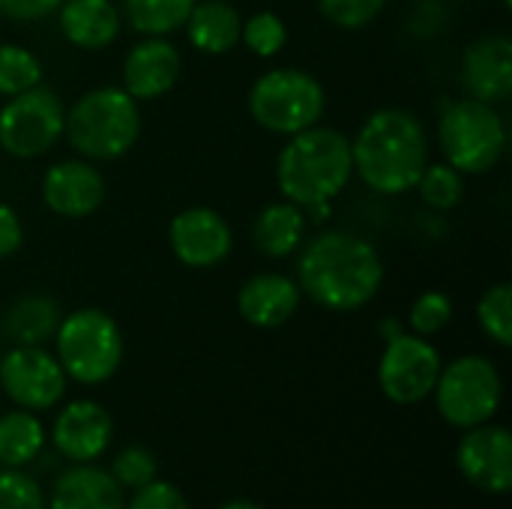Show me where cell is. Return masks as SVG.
Masks as SVG:
<instances>
[{"mask_svg":"<svg viewBox=\"0 0 512 509\" xmlns=\"http://www.w3.org/2000/svg\"><path fill=\"white\" fill-rule=\"evenodd\" d=\"M297 285L327 312H357L378 297L384 285V261L366 237L351 231H321L300 246Z\"/></svg>","mask_w":512,"mask_h":509,"instance_id":"cell-1","label":"cell"},{"mask_svg":"<svg viewBox=\"0 0 512 509\" xmlns=\"http://www.w3.org/2000/svg\"><path fill=\"white\" fill-rule=\"evenodd\" d=\"M354 174L378 195H405L429 165V138L417 114L405 108L372 111L351 138Z\"/></svg>","mask_w":512,"mask_h":509,"instance_id":"cell-2","label":"cell"},{"mask_svg":"<svg viewBox=\"0 0 512 509\" xmlns=\"http://www.w3.org/2000/svg\"><path fill=\"white\" fill-rule=\"evenodd\" d=\"M351 177V138L333 126L315 123L297 135H288L276 159L279 192L285 195V201L303 210L333 201Z\"/></svg>","mask_w":512,"mask_h":509,"instance_id":"cell-3","label":"cell"},{"mask_svg":"<svg viewBox=\"0 0 512 509\" xmlns=\"http://www.w3.org/2000/svg\"><path fill=\"white\" fill-rule=\"evenodd\" d=\"M63 135L81 159L111 162L126 156L141 135V108L123 87L105 84L81 93L63 117Z\"/></svg>","mask_w":512,"mask_h":509,"instance_id":"cell-4","label":"cell"},{"mask_svg":"<svg viewBox=\"0 0 512 509\" xmlns=\"http://www.w3.org/2000/svg\"><path fill=\"white\" fill-rule=\"evenodd\" d=\"M438 141L447 165H453L462 177H477L489 174L501 162L510 132L495 105L468 96L444 105Z\"/></svg>","mask_w":512,"mask_h":509,"instance_id":"cell-5","label":"cell"},{"mask_svg":"<svg viewBox=\"0 0 512 509\" xmlns=\"http://www.w3.org/2000/svg\"><path fill=\"white\" fill-rule=\"evenodd\" d=\"M327 111L324 84L294 66H279L264 75L249 90V114L252 120L273 135H297L315 123H321Z\"/></svg>","mask_w":512,"mask_h":509,"instance_id":"cell-6","label":"cell"},{"mask_svg":"<svg viewBox=\"0 0 512 509\" xmlns=\"http://www.w3.org/2000/svg\"><path fill=\"white\" fill-rule=\"evenodd\" d=\"M54 342L60 369L84 387L105 384L123 363V333L102 309H75L63 315Z\"/></svg>","mask_w":512,"mask_h":509,"instance_id":"cell-7","label":"cell"},{"mask_svg":"<svg viewBox=\"0 0 512 509\" xmlns=\"http://www.w3.org/2000/svg\"><path fill=\"white\" fill-rule=\"evenodd\" d=\"M435 402L441 417L456 429H474L489 423L501 408V375L489 357L468 354L453 360L450 366H441L438 384H435Z\"/></svg>","mask_w":512,"mask_h":509,"instance_id":"cell-8","label":"cell"},{"mask_svg":"<svg viewBox=\"0 0 512 509\" xmlns=\"http://www.w3.org/2000/svg\"><path fill=\"white\" fill-rule=\"evenodd\" d=\"M66 108L60 96L36 84L18 96H9L0 108V147L15 159H39L63 138Z\"/></svg>","mask_w":512,"mask_h":509,"instance_id":"cell-9","label":"cell"},{"mask_svg":"<svg viewBox=\"0 0 512 509\" xmlns=\"http://www.w3.org/2000/svg\"><path fill=\"white\" fill-rule=\"evenodd\" d=\"M441 375V354L438 348L417 336L399 333L384 345L378 363V384L381 393L396 405H417L432 396Z\"/></svg>","mask_w":512,"mask_h":509,"instance_id":"cell-10","label":"cell"},{"mask_svg":"<svg viewBox=\"0 0 512 509\" xmlns=\"http://www.w3.org/2000/svg\"><path fill=\"white\" fill-rule=\"evenodd\" d=\"M0 387L24 411H48L66 393V372L42 345H15L0 357Z\"/></svg>","mask_w":512,"mask_h":509,"instance_id":"cell-11","label":"cell"},{"mask_svg":"<svg viewBox=\"0 0 512 509\" xmlns=\"http://www.w3.org/2000/svg\"><path fill=\"white\" fill-rule=\"evenodd\" d=\"M168 246L183 267L210 270L231 255L234 234L213 207H186L168 222Z\"/></svg>","mask_w":512,"mask_h":509,"instance_id":"cell-12","label":"cell"},{"mask_svg":"<svg viewBox=\"0 0 512 509\" xmlns=\"http://www.w3.org/2000/svg\"><path fill=\"white\" fill-rule=\"evenodd\" d=\"M105 177L90 159L54 162L42 177V201L54 216L87 219L105 204Z\"/></svg>","mask_w":512,"mask_h":509,"instance_id":"cell-13","label":"cell"},{"mask_svg":"<svg viewBox=\"0 0 512 509\" xmlns=\"http://www.w3.org/2000/svg\"><path fill=\"white\" fill-rule=\"evenodd\" d=\"M456 465L462 477L489 492L504 495L512 489V435L501 426H474L459 441Z\"/></svg>","mask_w":512,"mask_h":509,"instance_id":"cell-14","label":"cell"},{"mask_svg":"<svg viewBox=\"0 0 512 509\" xmlns=\"http://www.w3.org/2000/svg\"><path fill=\"white\" fill-rule=\"evenodd\" d=\"M462 87L468 96L498 105L512 96V39L489 33L471 42L462 54Z\"/></svg>","mask_w":512,"mask_h":509,"instance_id":"cell-15","label":"cell"},{"mask_svg":"<svg viewBox=\"0 0 512 509\" xmlns=\"http://www.w3.org/2000/svg\"><path fill=\"white\" fill-rule=\"evenodd\" d=\"M111 435H114L111 414L90 399L69 402L51 426V441L57 453L72 459L75 465L99 459L108 450Z\"/></svg>","mask_w":512,"mask_h":509,"instance_id":"cell-16","label":"cell"},{"mask_svg":"<svg viewBox=\"0 0 512 509\" xmlns=\"http://www.w3.org/2000/svg\"><path fill=\"white\" fill-rule=\"evenodd\" d=\"M183 60L168 36H144L123 60V90L132 99H159L174 90Z\"/></svg>","mask_w":512,"mask_h":509,"instance_id":"cell-17","label":"cell"},{"mask_svg":"<svg viewBox=\"0 0 512 509\" xmlns=\"http://www.w3.org/2000/svg\"><path fill=\"white\" fill-rule=\"evenodd\" d=\"M300 285L285 273H258L246 279L237 291V312L246 324L258 330H273L288 324L300 309Z\"/></svg>","mask_w":512,"mask_h":509,"instance_id":"cell-18","label":"cell"},{"mask_svg":"<svg viewBox=\"0 0 512 509\" xmlns=\"http://www.w3.org/2000/svg\"><path fill=\"white\" fill-rule=\"evenodd\" d=\"M57 27L69 45L99 51L120 36L123 12L111 0H63L57 9Z\"/></svg>","mask_w":512,"mask_h":509,"instance_id":"cell-19","label":"cell"},{"mask_svg":"<svg viewBox=\"0 0 512 509\" xmlns=\"http://www.w3.org/2000/svg\"><path fill=\"white\" fill-rule=\"evenodd\" d=\"M48 509H126V498L108 471L84 462L54 480Z\"/></svg>","mask_w":512,"mask_h":509,"instance_id":"cell-20","label":"cell"},{"mask_svg":"<svg viewBox=\"0 0 512 509\" xmlns=\"http://www.w3.org/2000/svg\"><path fill=\"white\" fill-rule=\"evenodd\" d=\"M243 18L231 6V0H195L183 30L195 51L219 57L240 45Z\"/></svg>","mask_w":512,"mask_h":509,"instance_id":"cell-21","label":"cell"},{"mask_svg":"<svg viewBox=\"0 0 512 509\" xmlns=\"http://www.w3.org/2000/svg\"><path fill=\"white\" fill-rule=\"evenodd\" d=\"M306 213L291 201L267 204L252 222V243L267 258H288L306 240Z\"/></svg>","mask_w":512,"mask_h":509,"instance_id":"cell-22","label":"cell"},{"mask_svg":"<svg viewBox=\"0 0 512 509\" xmlns=\"http://www.w3.org/2000/svg\"><path fill=\"white\" fill-rule=\"evenodd\" d=\"M60 318L63 312L57 300L45 294H24L6 309L3 330L15 345H45L48 339H54Z\"/></svg>","mask_w":512,"mask_h":509,"instance_id":"cell-23","label":"cell"},{"mask_svg":"<svg viewBox=\"0 0 512 509\" xmlns=\"http://www.w3.org/2000/svg\"><path fill=\"white\" fill-rule=\"evenodd\" d=\"M45 444V429L33 411H9L0 417V465L24 468L30 465Z\"/></svg>","mask_w":512,"mask_h":509,"instance_id":"cell-24","label":"cell"},{"mask_svg":"<svg viewBox=\"0 0 512 509\" xmlns=\"http://www.w3.org/2000/svg\"><path fill=\"white\" fill-rule=\"evenodd\" d=\"M195 0H123V18L141 36H168L180 30Z\"/></svg>","mask_w":512,"mask_h":509,"instance_id":"cell-25","label":"cell"},{"mask_svg":"<svg viewBox=\"0 0 512 509\" xmlns=\"http://www.w3.org/2000/svg\"><path fill=\"white\" fill-rule=\"evenodd\" d=\"M42 60L18 42H0V96H18L42 84Z\"/></svg>","mask_w":512,"mask_h":509,"instance_id":"cell-26","label":"cell"},{"mask_svg":"<svg viewBox=\"0 0 512 509\" xmlns=\"http://www.w3.org/2000/svg\"><path fill=\"white\" fill-rule=\"evenodd\" d=\"M414 189H417V195L423 198L426 207L444 213V210H453V207L462 204V198H465V177L453 165H447V162H429L423 168V174H420Z\"/></svg>","mask_w":512,"mask_h":509,"instance_id":"cell-27","label":"cell"},{"mask_svg":"<svg viewBox=\"0 0 512 509\" xmlns=\"http://www.w3.org/2000/svg\"><path fill=\"white\" fill-rule=\"evenodd\" d=\"M477 321L480 330L501 348L512 345V285L498 282L483 291L477 300Z\"/></svg>","mask_w":512,"mask_h":509,"instance_id":"cell-28","label":"cell"},{"mask_svg":"<svg viewBox=\"0 0 512 509\" xmlns=\"http://www.w3.org/2000/svg\"><path fill=\"white\" fill-rule=\"evenodd\" d=\"M240 42L258 57H276L288 45V24L276 12H255L243 21Z\"/></svg>","mask_w":512,"mask_h":509,"instance_id":"cell-29","label":"cell"},{"mask_svg":"<svg viewBox=\"0 0 512 509\" xmlns=\"http://www.w3.org/2000/svg\"><path fill=\"white\" fill-rule=\"evenodd\" d=\"M453 321V300L444 291H423L414 303H411V315L408 324L417 336L429 339L438 336L447 324Z\"/></svg>","mask_w":512,"mask_h":509,"instance_id":"cell-30","label":"cell"},{"mask_svg":"<svg viewBox=\"0 0 512 509\" xmlns=\"http://www.w3.org/2000/svg\"><path fill=\"white\" fill-rule=\"evenodd\" d=\"M111 477L120 483V489H144L147 483L156 480V459L150 450L144 447H126L114 456V465H111Z\"/></svg>","mask_w":512,"mask_h":509,"instance_id":"cell-31","label":"cell"},{"mask_svg":"<svg viewBox=\"0 0 512 509\" xmlns=\"http://www.w3.org/2000/svg\"><path fill=\"white\" fill-rule=\"evenodd\" d=\"M384 6H387V0H318L321 15L342 30L369 27L384 12Z\"/></svg>","mask_w":512,"mask_h":509,"instance_id":"cell-32","label":"cell"},{"mask_svg":"<svg viewBox=\"0 0 512 509\" xmlns=\"http://www.w3.org/2000/svg\"><path fill=\"white\" fill-rule=\"evenodd\" d=\"M0 509H45L39 483L15 468L0 471Z\"/></svg>","mask_w":512,"mask_h":509,"instance_id":"cell-33","label":"cell"},{"mask_svg":"<svg viewBox=\"0 0 512 509\" xmlns=\"http://www.w3.org/2000/svg\"><path fill=\"white\" fill-rule=\"evenodd\" d=\"M126 509H189V504H186V498L180 495L177 486L153 480V483H147L144 489L135 492V498L129 501Z\"/></svg>","mask_w":512,"mask_h":509,"instance_id":"cell-34","label":"cell"},{"mask_svg":"<svg viewBox=\"0 0 512 509\" xmlns=\"http://www.w3.org/2000/svg\"><path fill=\"white\" fill-rule=\"evenodd\" d=\"M63 0H0V15L9 21H42L48 15H57Z\"/></svg>","mask_w":512,"mask_h":509,"instance_id":"cell-35","label":"cell"},{"mask_svg":"<svg viewBox=\"0 0 512 509\" xmlns=\"http://www.w3.org/2000/svg\"><path fill=\"white\" fill-rule=\"evenodd\" d=\"M24 243V225H21V216L0 201V261L15 255Z\"/></svg>","mask_w":512,"mask_h":509,"instance_id":"cell-36","label":"cell"},{"mask_svg":"<svg viewBox=\"0 0 512 509\" xmlns=\"http://www.w3.org/2000/svg\"><path fill=\"white\" fill-rule=\"evenodd\" d=\"M399 333H405V330H402V324H399L396 318H387V321L381 324V336H384V342H390V339H396Z\"/></svg>","mask_w":512,"mask_h":509,"instance_id":"cell-37","label":"cell"},{"mask_svg":"<svg viewBox=\"0 0 512 509\" xmlns=\"http://www.w3.org/2000/svg\"><path fill=\"white\" fill-rule=\"evenodd\" d=\"M219 509H264L258 507V504H252V501H231V504H225V507Z\"/></svg>","mask_w":512,"mask_h":509,"instance_id":"cell-38","label":"cell"}]
</instances>
